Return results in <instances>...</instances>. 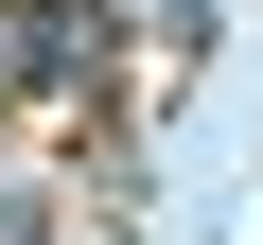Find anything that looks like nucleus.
Segmentation results:
<instances>
[{"label":"nucleus","mask_w":263,"mask_h":245,"mask_svg":"<svg viewBox=\"0 0 263 245\" xmlns=\"http://www.w3.org/2000/svg\"><path fill=\"white\" fill-rule=\"evenodd\" d=\"M0 245H35V193H0Z\"/></svg>","instance_id":"f257e3e1"}]
</instances>
